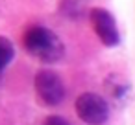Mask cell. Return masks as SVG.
<instances>
[{
  "instance_id": "obj_1",
  "label": "cell",
  "mask_w": 135,
  "mask_h": 125,
  "mask_svg": "<svg viewBox=\"0 0 135 125\" xmlns=\"http://www.w3.org/2000/svg\"><path fill=\"white\" fill-rule=\"evenodd\" d=\"M22 46L32 57L39 59L45 64H54L65 55V44L61 42V39L50 28L41 24H33L24 30Z\"/></svg>"
},
{
  "instance_id": "obj_2",
  "label": "cell",
  "mask_w": 135,
  "mask_h": 125,
  "mask_svg": "<svg viewBox=\"0 0 135 125\" xmlns=\"http://www.w3.org/2000/svg\"><path fill=\"white\" fill-rule=\"evenodd\" d=\"M35 96L45 107H57L65 99V85L54 70H39L33 77Z\"/></svg>"
},
{
  "instance_id": "obj_3",
  "label": "cell",
  "mask_w": 135,
  "mask_h": 125,
  "mask_svg": "<svg viewBox=\"0 0 135 125\" xmlns=\"http://www.w3.org/2000/svg\"><path fill=\"white\" fill-rule=\"evenodd\" d=\"M76 114L87 125H104L109 118V103L96 92H83L74 103Z\"/></svg>"
},
{
  "instance_id": "obj_4",
  "label": "cell",
  "mask_w": 135,
  "mask_h": 125,
  "mask_svg": "<svg viewBox=\"0 0 135 125\" xmlns=\"http://www.w3.org/2000/svg\"><path fill=\"white\" fill-rule=\"evenodd\" d=\"M89 20H91V26L96 37L100 39L104 46L115 48L120 44V33H118L117 20L111 15V11H107L105 8H93L89 11Z\"/></svg>"
},
{
  "instance_id": "obj_5",
  "label": "cell",
  "mask_w": 135,
  "mask_h": 125,
  "mask_svg": "<svg viewBox=\"0 0 135 125\" xmlns=\"http://www.w3.org/2000/svg\"><path fill=\"white\" fill-rule=\"evenodd\" d=\"M104 86H105L107 96H109L115 103H118V105L124 103V101L128 99L129 92H131L129 83H128L126 79H122L120 75H117V74H111V75L104 81Z\"/></svg>"
},
{
  "instance_id": "obj_6",
  "label": "cell",
  "mask_w": 135,
  "mask_h": 125,
  "mask_svg": "<svg viewBox=\"0 0 135 125\" xmlns=\"http://www.w3.org/2000/svg\"><path fill=\"white\" fill-rule=\"evenodd\" d=\"M13 57H15V46H13V42L8 37L0 35V72H4L11 64Z\"/></svg>"
},
{
  "instance_id": "obj_7",
  "label": "cell",
  "mask_w": 135,
  "mask_h": 125,
  "mask_svg": "<svg viewBox=\"0 0 135 125\" xmlns=\"http://www.w3.org/2000/svg\"><path fill=\"white\" fill-rule=\"evenodd\" d=\"M59 11L69 19H78L81 15V2L80 0H61Z\"/></svg>"
},
{
  "instance_id": "obj_8",
  "label": "cell",
  "mask_w": 135,
  "mask_h": 125,
  "mask_svg": "<svg viewBox=\"0 0 135 125\" xmlns=\"http://www.w3.org/2000/svg\"><path fill=\"white\" fill-rule=\"evenodd\" d=\"M41 125H70L63 116H57V114H52V116H48Z\"/></svg>"
}]
</instances>
